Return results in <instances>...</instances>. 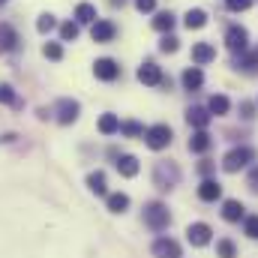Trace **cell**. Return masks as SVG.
<instances>
[{
  "label": "cell",
  "mask_w": 258,
  "mask_h": 258,
  "mask_svg": "<svg viewBox=\"0 0 258 258\" xmlns=\"http://www.w3.org/2000/svg\"><path fill=\"white\" fill-rule=\"evenodd\" d=\"M252 159H255L252 147H234V150H228V153H225V159H222V168H225L228 174H234V171L246 168Z\"/></svg>",
  "instance_id": "2"
},
{
  "label": "cell",
  "mask_w": 258,
  "mask_h": 258,
  "mask_svg": "<svg viewBox=\"0 0 258 258\" xmlns=\"http://www.w3.org/2000/svg\"><path fill=\"white\" fill-rule=\"evenodd\" d=\"M225 6H228L231 12H243V9L252 6V0H225Z\"/></svg>",
  "instance_id": "35"
},
{
  "label": "cell",
  "mask_w": 258,
  "mask_h": 258,
  "mask_svg": "<svg viewBox=\"0 0 258 258\" xmlns=\"http://www.w3.org/2000/svg\"><path fill=\"white\" fill-rule=\"evenodd\" d=\"M210 117H213V114H210L207 108H198V105L186 111V123H189V126H195V129H204L207 123H210Z\"/></svg>",
  "instance_id": "16"
},
{
  "label": "cell",
  "mask_w": 258,
  "mask_h": 258,
  "mask_svg": "<svg viewBox=\"0 0 258 258\" xmlns=\"http://www.w3.org/2000/svg\"><path fill=\"white\" fill-rule=\"evenodd\" d=\"M153 27H156L159 33H171V27H174V15H171V12H159V15L153 18Z\"/></svg>",
  "instance_id": "26"
},
{
  "label": "cell",
  "mask_w": 258,
  "mask_h": 258,
  "mask_svg": "<svg viewBox=\"0 0 258 258\" xmlns=\"http://www.w3.org/2000/svg\"><path fill=\"white\" fill-rule=\"evenodd\" d=\"M87 186H90V192H96V195H108L105 171H90V174H87Z\"/></svg>",
  "instance_id": "17"
},
{
  "label": "cell",
  "mask_w": 258,
  "mask_h": 258,
  "mask_svg": "<svg viewBox=\"0 0 258 258\" xmlns=\"http://www.w3.org/2000/svg\"><path fill=\"white\" fill-rule=\"evenodd\" d=\"M153 6H156V0H135L138 12H153Z\"/></svg>",
  "instance_id": "36"
},
{
  "label": "cell",
  "mask_w": 258,
  "mask_h": 258,
  "mask_svg": "<svg viewBox=\"0 0 258 258\" xmlns=\"http://www.w3.org/2000/svg\"><path fill=\"white\" fill-rule=\"evenodd\" d=\"M243 210H246V207H243L237 198H228V201L222 204V219H225V222H240V219L246 216Z\"/></svg>",
  "instance_id": "14"
},
{
  "label": "cell",
  "mask_w": 258,
  "mask_h": 258,
  "mask_svg": "<svg viewBox=\"0 0 258 258\" xmlns=\"http://www.w3.org/2000/svg\"><path fill=\"white\" fill-rule=\"evenodd\" d=\"M54 27H57L54 15H39V21H36V30H39V33H51Z\"/></svg>",
  "instance_id": "30"
},
{
  "label": "cell",
  "mask_w": 258,
  "mask_h": 258,
  "mask_svg": "<svg viewBox=\"0 0 258 258\" xmlns=\"http://www.w3.org/2000/svg\"><path fill=\"white\" fill-rule=\"evenodd\" d=\"M177 42H180V39L168 33V36H162V42H159V51H162V54H174V51H177Z\"/></svg>",
  "instance_id": "31"
},
{
  "label": "cell",
  "mask_w": 258,
  "mask_h": 258,
  "mask_svg": "<svg viewBox=\"0 0 258 258\" xmlns=\"http://www.w3.org/2000/svg\"><path fill=\"white\" fill-rule=\"evenodd\" d=\"M153 180H156V186H159V189H171V186L180 180V171H177V165L159 162V165H156V171H153Z\"/></svg>",
  "instance_id": "5"
},
{
  "label": "cell",
  "mask_w": 258,
  "mask_h": 258,
  "mask_svg": "<svg viewBox=\"0 0 258 258\" xmlns=\"http://www.w3.org/2000/svg\"><path fill=\"white\" fill-rule=\"evenodd\" d=\"M0 102H3V105H15V102H18L12 84H0Z\"/></svg>",
  "instance_id": "32"
},
{
  "label": "cell",
  "mask_w": 258,
  "mask_h": 258,
  "mask_svg": "<svg viewBox=\"0 0 258 258\" xmlns=\"http://www.w3.org/2000/svg\"><path fill=\"white\" fill-rule=\"evenodd\" d=\"M240 111H243V117H252V105H249V102H243Z\"/></svg>",
  "instance_id": "38"
},
{
  "label": "cell",
  "mask_w": 258,
  "mask_h": 258,
  "mask_svg": "<svg viewBox=\"0 0 258 258\" xmlns=\"http://www.w3.org/2000/svg\"><path fill=\"white\" fill-rule=\"evenodd\" d=\"M114 33H117V27H114L111 21H105V18H96V21H93V27H90L93 42H111V39H114Z\"/></svg>",
  "instance_id": "11"
},
{
  "label": "cell",
  "mask_w": 258,
  "mask_h": 258,
  "mask_svg": "<svg viewBox=\"0 0 258 258\" xmlns=\"http://www.w3.org/2000/svg\"><path fill=\"white\" fill-rule=\"evenodd\" d=\"M198 198L201 201H216V198H222V186H219V180H201V186H198Z\"/></svg>",
  "instance_id": "15"
},
{
  "label": "cell",
  "mask_w": 258,
  "mask_h": 258,
  "mask_svg": "<svg viewBox=\"0 0 258 258\" xmlns=\"http://www.w3.org/2000/svg\"><path fill=\"white\" fill-rule=\"evenodd\" d=\"M99 132H102V135H114V132H120V120H117V114H102V117H99Z\"/></svg>",
  "instance_id": "24"
},
{
  "label": "cell",
  "mask_w": 258,
  "mask_h": 258,
  "mask_svg": "<svg viewBox=\"0 0 258 258\" xmlns=\"http://www.w3.org/2000/svg\"><path fill=\"white\" fill-rule=\"evenodd\" d=\"M138 81L141 84H147V87H156V84H162L165 78H162V69L153 63V60H147V63L138 66Z\"/></svg>",
  "instance_id": "8"
},
{
  "label": "cell",
  "mask_w": 258,
  "mask_h": 258,
  "mask_svg": "<svg viewBox=\"0 0 258 258\" xmlns=\"http://www.w3.org/2000/svg\"><path fill=\"white\" fill-rule=\"evenodd\" d=\"M78 111H81V105H78L75 99H60V102L54 105L57 123H63V126H69V123H75V120H78Z\"/></svg>",
  "instance_id": "7"
},
{
  "label": "cell",
  "mask_w": 258,
  "mask_h": 258,
  "mask_svg": "<svg viewBox=\"0 0 258 258\" xmlns=\"http://www.w3.org/2000/svg\"><path fill=\"white\" fill-rule=\"evenodd\" d=\"M18 48V33L12 24H0V54L6 51H15Z\"/></svg>",
  "instance_id": "13"
},
{
  "label": "cell",
  "mask_w": 258,
  "mask_h": 258,
  "mask_svg": "<svg viewBox=\"0 0 258 258\" xmlns=\"http://www.w3.org/2000/svg\"><path fill=\"white\" fill-rule=\"evenodd\" d=\"M210 225L207 222H192L189 228H186V240L192 243V246H207L210 243Z\"/></svg>",
  "instance_id": "10"
},
{
  "label": "cell",
  "mask_w": 258,
  "mask_h": 258,
  "mask_svg": "<svg viewBox=\"0 0 258 258\" xmlns=\"http://www.w3.org/2000/svg\"><path fill=\"white\" fill-rule=\"evenodd\" d=\"M246 183H249V189H252V192H258V168H252V174H249V180H246Z\"/></svg>",
  "instance_id": "37"
},
{
  "label": "cell",
  "mask_w": 258,
  "mask_h": 258,
  "mask_svg": "<svg viewBox=\"0 0 258 258\" xmlns=\"http://www.w3.org/2000/svg\"><path fill=\"white\" fill-rule=\"evenodd\" d=\"M93 75H96L99 81H114V78L120 75V66L114 63L111 57H99V60L93 63Z\"/></svg>",
  "instance_id": "9"
},
{
  "label": "cell",
  "mask_w": 258,
  "mask_h": 258,
  "mask_svg": "<svg viewBox=\"0 0 258 258\" xmlns=\"http://www.w3.org/2000/svg\"><path fill=\"white\" fill-rule=\"evenodd\" d=\"M210 60H216V48L210 42H195L192 45V63L204 66V63H210Z\"/></svg>",
  "instance_id": "12"
},
{
  "label": "cell",
  "mask_w": 258,
  "mask_h": 258,
  "mask_svg": "<svg viewBox=\"0 0 258 258\" xmlns=\"http://www.w3.org/2000/svg\"><path fill=\"white\" fill-rule=\"evenodd\" d=\"M75 18H78V24H93L96 21V6L93 3H78L75 6Z\"/></svg>",
  "instance_id": "22"
},
{
  "label": "cell",
  "mask_w": 258,
  "mask_h": 258,
  "mask_svg": "<svg viewBox=\"0 0 258 258\" xmlns=\"http://www.w3.org/2000/svg\"><path fill=\"white\" fill-rule=\"evenodd\" d=\"M171 126H165V123H156V126L144 129V141H147V147L150 150H165L168 144H171Z\"/></svg>",
  "instance_id": "3"
},
{
  "label": "cell",
  "mask_w": 258,
  "mask_h": 258,
  "mask_svg": "<svg viewBox=\"0 0 258 258\" xmlns=\"http://www.w3.org/2000/svg\"><path fill=\"white\" fill-rule=\"evenodd\" d=\"M105 204H108V210H111V213H126L129 195L126 192H111V195H105Z\"/></svg>",
  "instance_id": "21"
},
{
  "label": "cell",
  "mask_w": 258,
  "mask_h": 258,
  "mask_svg": "<svg viewBox=\"0 0 258 258\" xmlns=\"http://www.w3.org/2000/svg\"><path fill=\"white\" fill-rule=\"evenodd\" d=\"M216 255L219 258H234L237 255V246H234L231 240H219V243H216Z\"/></svg>",
  "instance_id": "29"
},
{
  "label": "cell",
  "mask_w": 258,
  "mask_h": 258,
  "mask_svg": "<svg viewBox=\"0 0 258 258\" xmlns=\"http://www.w3.org/2000/svg\"><path fill=\"white\" fill-rule=\"evenodd\" d=\"M243 231H246V237L258 240V216H246L243 219Z\"/></svg>",
  "instance_id": "34"
},
{
  "label": "cell",
  "mask_w": 258,
  "mask_h": 258,
  "mask_svg": "<svg viewBox=\"0 0 258 258\" xmlns=\"http://www.w3.org/2000/svg\"><path fill=\"white\" fill-rule=\"evenodd\" d=\"M60 39H63V42H75V39H78V21L60 24Z\"/></svg>",
  "instance_id": "27"
},
{
  "label": "cell",
  "mask_w": 258,
  "mask_h": 258,
  "mask_svg": "<svg viewBox=\"0 0 258 258\" xmlns=\"http://www.w3.org/2000/svg\"><path fill=\"white\" fill-rule=\"evenodd\" d=\"M144 222H147V228H153V231H165V228L171 225V213H168V207H165L162 201H150V204L144 207Z\"/></svg>",
  "instance_id": "1"
},
{
  "label": "cell",
  "mask_w": 258,
  "mask_h": 258,
  "mask_svg": "<svg viewBox=\"0 0 258 258\" xmlns=\"http://www.w3.org/2000/svg\"><path fill=\"white\" fill-rule=\"evenodd\" d=\"M210 144H213V138H210L204 129H198L192 138H189V150H192V153H207V150H210Z\"/></svg>",
  "instance_id": "19"
},
{
  "label": "cell",
  "mask_w": 258,
  "mask_h": 258,
  "mask_svg": "<svg viewBox=\"0 0 258 258\" xmlns=\"http://www.w3.org/2000/svg\"><path fill=\"white\" fill-rule=\"evenodd\" d=\"M117 171H120L123 177H135V174H138V159H135V156H120V159H117Z\"/></svg>",
  "instance_id": "25"
},
{
  "label": "cell",
  "mask_w": 258,
  "mask_h": 258,
  "mask_svg": "<svg viewBox=\"0 0 258 258\" xmlns=\"http://www.w3.org/2000/svg\"><path fill=\"white\" fill-rule=\"evenodd\" d=\"M180 81H183V87H186V90H198V87L204 84V72H201L198 66H189V69L183 72V78H180Z\"/></svg>",
  "instance_id": "20"
},
{
  "label": "cell",
  "mask_w": 258,
  "mask_h": 258,
  "mask_svg": "<svg viewBox=\"0 0 258 258\" xmlns=\"http://www.w3.org/2000/svg\"><path fill=\"white\" fill-rule=\"evenodd\" d=\"M228 108H231V102H228V96H222V93H213V96H210V102H207V111H210V114H216V117L228 114Z\"/></svg>",
  "instance_id": "18"
},
{
  "label": "cell",
  "mask_w": 258,
  "mask_h": 258,
  "mask_svg": "<svg viewBox=\"0 0 258 258\" xmlns=\"http://www.w3.org/2000/svg\"><path fill=\"white\" fill-rule=\"evenodd\" d=\"M183 21H186V27H189V30H198V27H204V24H207V12H204V9H189Z\"/></svg>",
  "instance_id": "23"
},
{
  "label": "cell",
  "mask_w": 258,
  "mask_h": 258,
  "mask_svg": "<svg viewBox=\"0 0 258 258\" xmlns=\"http://www.w3.org/2000/svg\"><path fill=\"white\" fill-rule=\"evenodd\" d=\"M42 54H45L48 60H60V57H63V45H60V42H45V45H42Z\"/></svg>",
  "instance_id": "28"
},
{
  "label": "cell",
  "mask_w": 258,
  "mask_h": 258,
  "mask_svg": "<svg viewBox=\"0 0 258 258\" xmlns=\"http://www.w3.org/2000/svg\"><path fill=\"white\" fill-rule=\"evenodd\" d=\"M225 45H228L234 54L249 51V33H246V27H240V24L228 27V33H225Z\"/></svg>",
  "instance_id": "4"
},
{
  "label": "cell",
  "mask_w": 258,
  "mask_h": 258,
  "mask_svg": "<svg viewBox=\"0 0 258 258\" xmlns=\"http://www.w3.org/2000/svg\"><path fill=\"white\" fill-rule=\"evenodd\" d=\"M150 249H153L156 258H180L183 255V249H180V243L174 237H159V240H153Z\"/></svg>",
  "instance_id": "6"
},
{
  "label": "cell",
  "mask_w": 258,
  "mask_h": 258,
  "mask_svg": "<svg viewBox=\"0 0 258 258\" xmlns=\"http://www.w3.org/2000/svg\"><path fill=\"white\" fill-rule=\"evenodd\" d=\"M198 171H201V174H210V171H213V165H210V162H201V165H198Z\"/></svg>",
  "instance_id": "39"
},
{
  "label": "cell",
  "mask_w": 258,
  "mask_h": 258,
  "mask_svg": "<svg viewBox=\"0 0 258 258\" xmlns=\"http://www.w3.org/2000/svg\"><path fill=\"white\" fill-rule=\"evenodd\" d=\"M120 132L129 135V138H138V135H144V126L135 123V120H126V123H120Z\"/></svg>",
  "instance_id": "33"
}]
</instances>
